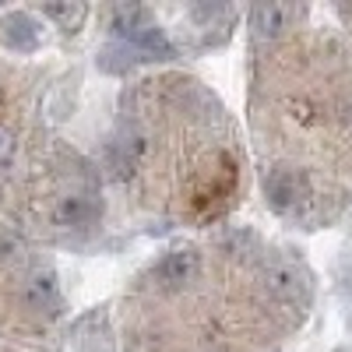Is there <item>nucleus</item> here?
Listing matches in <instances>:
<instances>
[{
  "label": "nucleus",
  "instance_id": "f257e3e1",
  "mask_svg": "<svg viewBox=\"0 0 352 352\" xmlns=\"http://www.w3.org/2000/svg\"><path fill=\"white\" fill-rule=\"evenodd\" d=\"M264 292L282 307H307V300H310L307 272L285 257H275L264 264Z\"/></svg>",
  "mask_w": 352,
  "mask_h": 352
},
{
  "label": "nucleus",
  "instance_id": "f03ea898",
  "mask_svg": "<svg viewBox=\"0 0 352 352\" xmlns=\"http://www.w3.org/2000/svg\"><path fill=\"white\" fill-rule=\"evenodd\" d=\"M264 194H268L275 212H296L300 204L307 201V176L300 169L278 166L264 176Z\"/></svg>",
  "mask_w": 352,
  "mask_h": 352
},
{
  "label": "nucleus",
  "instance_id": "1a4fd4ad",
  "mask_svg": "<svg viewBox=\"0 0 352 352\" xmlns=\"http://www.w3.org/2000/svg\"><path fill=\"white\" fill-rule=\"evenodd\" d=\"M14 155V134L8 127H0V166H8Z\"/></svg>",
  "mask_w": 352,
  "mask_h": 352
},
{
  "label": "nucleus",
  "instance_id": "423d86ee",
  "mask_svg": "<svg viewBox=\"0 0 352 352\" xmlns=\"http://www.w3.org/2000/svg\"><path fill=\"white\" fill-rule=\"evenodd\" d=\"M21 300L28 310H36V314H53L56 307H60V292H56V282L50 272H32L25 278L21 285Z\"/></svg>",
  "mask_w": 352,
  "mask_h": 352
},
{
  "label": "nucleus",
  "instance_id": "6e6552de",
  "mask_svg": "<svg viewBox=\"0 0 352 352\" xmlns=\"http://www.w3.org/2000/svg\"><path fill=\"white\" fill-rule=\"evenodd\" d=\"M43 14H46L50 21L60 25L64 32H78L81 21H85V14H88V8H85V4H78V0H74V4H46V8H43Z\"/></svg>",
  "mask_w": 352,
  "mask_h": 352
},
{
  "label": "nucleus",
  "instance_id": "39448f33",
  "mask_svg": "<svg viewBox=\"0 0 352 352\" xmlns=\"http://www.w3.org/2000/svg\"><path fill=\"white\" fill-rule=\"evenodd\" d=\"M201 268V257L194 250H173L159 261V268H155V282L162 289H184Z\"/></svg>",
  "mask_w": 352,
  "mask_h": 352
},
{
  "label": "nucleus",
  "instance_id": "9d476101",
  "mask_svg": "<svg viewBox=\"0 0 352 352\" xmlns=\"http://www.w3.org/2000/svg\"><path fill=\"white\" fill-rule=\"evenodd\" d=\"M342 116H345V124H349V131H352V96L345 99V109H342Z\"/></svg>",
  "mask_w": 352,
  "mask_h": 352
},
{
  "label": "nucleus",
  "instance_id": "0eeeda50",
  "mask_svg": "<svg viewBox=\"0 0 352 352\" xmlns=\"http://www.w3.org/2000/svg\"><path fill=\"white\" fill-rule=\"evenodd\" d=\"M0 32H4V43L18 53H32L39 46V21L25 11H14L0 21Z\"/></svg>",
  "mask_w": 352,
  "mask_h": 352
},
{
  "label": "nucleus",
  "instance_id": "20e7f679",
  "mask_svg": "<svg viewBox=\"0 0 352 352\" xmlns=\"http://www.w3.org/2000/svg\"><path fill=\"white\" fill-rule=\"evenodd\" d=\"M99 215H102V204H99L92 194L60 197V204L53 208V222L64 226V229H85V226H92Z\"/></svg>",
  "mask_w": 352,
  "mask_h": 352
},
{
  "label": "nucleus",
  "instance_id": "7ed1b4c3",
  "mask_svg": "<svg viewBox=\"0 0 352 352\" xmlns=\"http://www.w3.org/2000/svg\"><path fill=\"white\" fill-rule=\"evenodd\" d=\"M300 14H303V8H296V4H257L250 11V28L257 39H275V36L289 32L300 21Z\"/></svg>",
  "mask_w": 352,
  "mask_h": 352
}]
</instances>
